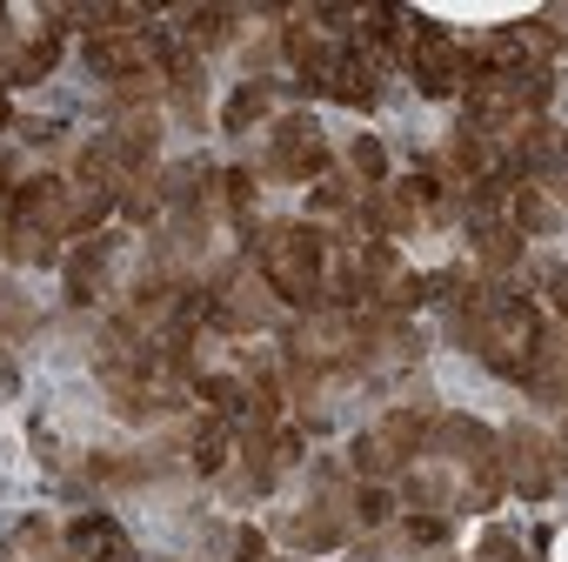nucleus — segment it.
Returning <instances> with one entry per match:
<instances>
[{
    "label": "nucleus",
    "mask_w": 568,
    "mask_h": 562,
    "mask_svg": "<svg viewBox=\"0 0 568 562\" xmlns=\"http://www.w3.org/2000/svg\"><path fill=\"white\" fill-rule=\"evenodd\" d=\"M288 94H302V88L274 81V74H261V81H241V88L227 94V108H221V134H227V141H247L261 121H274V114H281V101H288Z\"/></svg>",
    "instance_id": "obj_12"
},
{
    "label": "nucleus",
    "mask_w": 568,
    "mask_h": 562,
    "mask_svg": "<svg viewBox=\"0 0 568 562\" xmlns=\"http://www.w3.org/2000/svg\"><path fill=\"white\" fill-rule=\"evenodd\" d=\"M68 542H74V555H81V562H141V549H134L128 522H114V515H101V509L74 515V522H68Z\"/></svg>",
    "instance_id": "obj_14"
},
{
    "label": "nucleus",
    "mask_w": 568,
    "mask_h": 562,
    "mask_svg": "<svg viewBox=\"0 0 568 562\" xmlns=\"http://www.w3.org/2000/svg\"><path fill=\"white\" fill-rule=\"evenodd\" d=\"M348 562H435V549H415V542L388 522V529H375V535H368Z\"/></svg>",
    "instance_id": "obj_19"
},
{
    "label": "nucleus",
    "mask_w": 568,
    "mask_h": 562,
    "mask_svg": "<svg viewBox=\"0 0 568 562\" xmlns=\"http://www.w3.org/2000/svg\"><path fill=\"white\" fill-rule=\"evenodd\" d=\"M521 389L541 409V422L555 429V415H561V322H541V342H535V362H528Z\"/></svg>",
    "instance_id": "obj_15"
},
{
    "label": "nucleus",
    "mask_w": 568,
    "mask_h": 562,
    "mask_svg": "<svg viewBox=\"0 0 568 562\" xmlns=\"http://www.w3.org/2000/svg\"><path fill=\"white\" fill-rule=\"evenodd\" d=\"M161 562H194V555H161Z\"/></svg>",
    "instance_id": "obj_25"
},
{
    "label": "nucleus",
    "mask_w": 568,
    "mask_h": 562,
    "mask_svg": "<svg viewBox=\"0 0 568 562\" xmlns=\"http://www.w3.org/2000/svg\"><path fill=\"white\" fill-rule=\"evenodd\" d=\"M322 248H328V228L315 221H254L247 228V268L295 315L322 309Z\"/></svg>",
    "instance_id": "obj_3"
},
{
    "label": "nucleus",
    "mask_w": 568,
    "mask_h": 562,
    "mask_svg": "<svg viewBox=\"0 0 568 562\" xmlns=\"http://www.w3.org/2000/svg\"><path fill=\"white\" fill-rule=\"evenodd\" d=\"M108 214H114V201H108L94 181H81V174H28V181H14V194H8V221L41 228V234H54V241L101 234Z\"/></svg>",
    "instance_id": "obj_5"
},
{
    "label": "nucleus",
    "mask_w": 568,
    "mask_h": 562,
    "mask_svg": "<svg viewBox=\"0 0 568 562\" xmlns=\"http://www.w3.org/2000/svg\"><path fill=\"white\" fill-rule=\"evenodd\" d=\"M41 329V302L28 295V281L0 261V335H34Z\"/></svg>",
    "instance_id": "obj_16"
},
{
    "label": "nucleus",
    "mask_w": 568,
    "mask_h": 562,
    "mask_svg": "<svg viewBox=\"0 0 568 562\" xmlns=\"http://www.w3.org/2000/svg\"><path fill=\"white\" fill-rule=\"evenodd\" d=\"M501 449V489H515L521 502H555L561 489V435L541 422H508L495 435Z\"/></svg>",
    "instance_id": "obj_9"
},
{
    "label": "nucleus",
    "mask_w": 568,
    "mask_h": 562,
    "mask_svg": "<svg viewBox=\"0 0 568 562\" xmlns=\"http://www.w3.org/2000/svg\"><path fill=\"white\" fill-rule=\"evenodd\" d=\"M442 562H462V555H442Z\"/></svg>",
    "instance_id": "obj_26"
},
{
    "label": "nucleus",
    "mask_w": 568,
    "mask_h": 562,
    "mask_svg": "<svg viewBox=\"0 0 568 562\" xmlns=\"http://www.w3.org/2000/svg\"><path fill=\"white\" fill-rule=\"evenodd\" d=\"M435 415H442V402L428 395V382H422V375H402V389L382 402V415L348 442V475H355V482H388V475H402V469L415 462V449L428 442Z\"/></svg>",
    "instance_id": "obj_4"
},
{
    "label": "nucleus",
    "mask_w": 568,
    "mask_h": 562,
    "mask_svg": "<svg viewBox=\"0 0 568 562\" xmlns=\"http://www.w3.org/2000/svg\"><path fill=\"white\" fill-rule=\"evenodd\" d=\"M475 562H521V535L508 522H488L481 542H475Z\"/></svg>",
    "instance_id": "obj_21"
},
{
    "label": "nucleus",
    "mask_w": 568,
    "mask_h": 562,
    "mask_svg": "<svg viewBox=\"0 0 568 562\" xmlns=\"http://www.w3.org/2000/svg\"><path fill=\"white\" fill-rule=\"evenodd\" d=\"M267 555H274V549H267V529H261V522H234L221 562H267Z\"/></svg>",
    "instance_id": "obj_20"
},
{
    "label": "nucleus",
    "mask_w": 568,
    "mask_h": 562,
    "mask_svg": "<svg viewBox=\"0 0 568 562\" xmlns=\"http://www.w3.org/2000/svg\"><path fill=\"white\" fill-rule=\"evenodd\" d=\"M267 562H302V555H267Z\"/></svg>",
    "instance_id": "obj_24"
},
{
    "label": "nucleus",
    "mask_w": 568,
    "mask_h": 562,
    "mask_svg": "<svg viewBox=\"0 0 568 562\" xmlns=\"http://www.w3.org/2000/svg\"><path fill=\"white\" fill-rule=\"evenodd\" d=\"M402 68H408V81H415L428 101H455V94H468V54H462V41H455L448 28L422 21V14H415V34H408Z\"/></svg>",
    "instance_id": "obj_10"
},
{
    "label": "nucleus",
    "mask_w": 568,
    "mask_h": 562,
    "mask_svg": "<svg viewBox=\"0 0 568 562\" xmlns=\"http://www.w3.org/2000/svg\"><path fill=\"white\" fill-rule=\"evenodd\" d=\"M501 208H508L501 221H508L521 241H535V234H541V241H561V181H515Z\"/></svg>",
    "instance_id": "obj_11"
},
{
    "label": "nucleus",
    "mask_w": 568,
    "mask_h": 562,
    "mask_svg": "<svg viewBox=\"0 0 568 562\" xmlns=\"http://www.w3.org/2000/svg\"><path fill=\"white\" fill-rule=\"evenodd\" d=\"M134 268H141V248L128 234H88L61 261V295H68V309L94 315L101 302H121L134 289Z\"/></svg>",
    "instance_id": "obj_8"
},
{
    "label": "nucleus",
    "mask_w": 568,
    "mask_h": 562,
    "mask_svg": "<svg viewBox=\"0 0 568 562\" xmlns=\"http://www.w3.org/2000/svg\"><path fill=\"white\" fill-rule=\"evenodd\" d=\"M342 174H348L362 194H375V188L388 181V141H382V134H355V141L342 148Z\"/></svg>",
    "instance_id": "obj_17"
},
{
    "label": "nucleus",
    "mask_w": 568,
    "mask_h": 562,
    "mask_svg": "<svg viewBox=\"0 0 568 562\" xmlns=\"http://www.w3.org/2000/svg\"><path fill=\"white\" fill-rule=\"evenodd\" d=\"M501 449H495V429L475 422V415H435L428 442L415 449V462L402 469V489L395 502L422 509V515H495L501 502Z\"/></svg>",
    "instance_id": "obj_1"
},
{
    "label": "nucleus",
    "mask_w": 568,
    "mask_h": 562,
    "mask_svg": "<svg viewBox=\"0 0 568 562\" xmlns=\"http://www.w3.org/2000/svg\"><path fill=\"white\" fill-rule=\"evenodd\" d=\"M355 529H362V482L348 475V462H315V475L267 522V535H281L295 555H328Z\"/></svg>",
    "instance_id": "obj_2"
},
{
    "label": "nucleus",
    "mask_w": 568,
    "mask_h": 562,
    "mask_svg": "<svg viewBox=\"0 0 568 562\" xmlns=\"http://www.w3.org/2000/svg\"><path fill=\"white\" fill-rule=\"evenodd\" d=\"M14 395H21V362L0 355V402H14Z\"/></svg>",
    "instance_id": "obj_22"
},
{
    "label": "nucleus",
    "mask_w": 568,
    "mask_h": 562,
    "mask_svg": "<svg viewBox=\"0 0 568 562\" xmlns=\"http://www.w3.org/2000/svg\"><path fill=\"white\" fill-rule=\"evenodd\" d=\"M348 41H355V8H281V54L295 61L302 94H328Z\"/></svg>",
    "instance_id": "obj_6"
},
{
    "label": "nucleus",
    "mask_w": 568,
    "mask_h": 562,
    "mask_svg": "<svg viewBox=\"0 0 568 562\" xmlns=\"http://www.w3.org/2000/svg\"><path fill=\"white\" fill-rule=\"evenodd\" d=\"M335 168V148H328V134H322V121L315 114H302V108H288V114H274L267 128H261V148H254V181H274V188H315L322 174Z\"/></svg>",
    "instance_id": "obj_7"
},
{
    "label": "nucleus",
    "mask_w": 568,
    "mask_h": 562,
    "mask_svg": "<svg viewBox=\"0 0 568 562\" xmlns=\"http://www.w3.org/2000/svg\"><path fill=\"white\" fill-rule=\"evenodd\" d=\"M355 208H362V188H355L342 168H328V174L315 181V194H308V221H315V214H328V221H355Z\"/></svg>",
    "instance_id": "obj_18"
},
{
    "label": "nucleus",
    "mask_w": 568,
    "mask_h": 562,
    "mask_svg": "<svg viewBox=\"0 0 568 562\" xmlns=\"http://www.w3.org/2000/svg\"><path fill=\"white\" fill-rule=\"evenodd\" d=\"M0 562H81V555H74V542L54 515H21L0 535Z\"/></svg>",
    "instance_id": "obj_13"
},
{
    "label": "nucleus",
    "mask_w": 568,
    "mask_h": 562,
    "mask_svg": "<svg viewBox=\"0 0 568 562\" xmlns=\"http://www.w3.org/2000/svg\"><path fill=\"white\" fill-rule=\"evenodd\" d=\"M14 121V108H8V88H0V128H8Z\"/></svg>",
    "instance_id": "obj_23"
}]
</instances>
